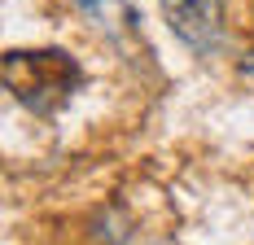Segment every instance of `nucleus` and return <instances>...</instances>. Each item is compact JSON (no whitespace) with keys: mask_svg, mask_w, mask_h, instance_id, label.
Returning a JSON list of instances; mask_svg holds the SVG:
<instances>
[{"mask_svg":"<svg viewBox=\"0 0 254 245\" xmlns=\"http://www.w3.org/2000/svg\"><path fill=\"white\" fill-rule=\"evenodd\" d=\"M4 88L35 114L62 110L79 88V66L62 49H22L4 53Z\"/></svg>","mask_w":254,"mask_h":245,"instance_id":"1","label":"nucleus"},{"mask_svg":"<svg viewBox=\"0 0 254 245\" xmlns=\"http://www.w3.org/2000/svg\"><path fill=\"white\" fill-rule=\"evenodd\" d=\"M167 26L193 53H215L224 40V0H162Z\"/></svg>","mask_w":254,"mask_h":245,"instance_id":"2","label":"nucleus"},{"mask_svg":"<svg viewBox=\"0 0 254 245\" xmlns=\"http://www.w3.org/2000/svg\"><path fill=\"white\" fill-rule=\"evenodd\" d=\"M79 4H83V9H88V4H101V0H79Z\"/></svg>","mask_w":254,"mask_h":245,"instance_id":"3","label":"nucleus"}]
</instances>
